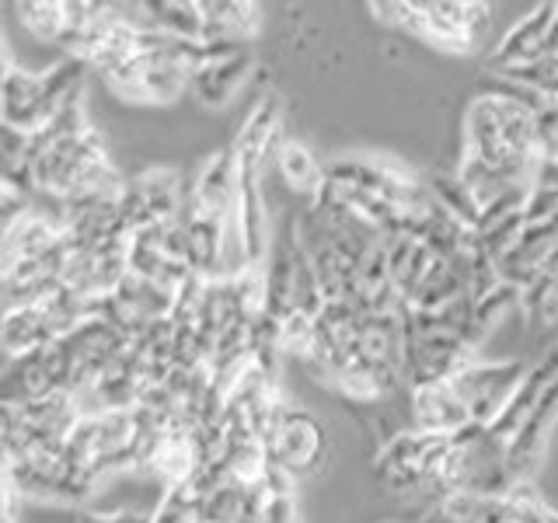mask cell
Segmentation results:
<instances>
[{"mask_svg": "<svg viewBox=\"0 0 558 523\" xmlns=\"http://www.w3.org/2000/svg\"><path fill=\"white\" fill-rule=\"evenodd\" d=\"M464 157L537 179V112L502 95H475L464 112Z\"/></svg>", "mask_w": 558, "mask_h": 523, "instance_id": "cell-1", "label": "cell"}, {"mask_svg": "<svg viewBox=\"0 0 558 523\" xmlns=\"http://www.w3.org/2000/svg\"><path fill=\"white\" fill-rule=\"evenodd\" d=\"M384 25L405 28L447 52H475L478 39L493 22L488 4H464V0H436V4H374Z\"/></svg>", "mask_w": 558, "mask_h": 523, "instance_id": "cell-2", "label": "cell"}, {"mask_svg": "<svg viewBox=\"0 0 558 523\" xmlns=\"http://www.w3.org/2000/svg\"><path fill=\"white\" fill-rule=\"evenodd\" d=\"M262 443H266L269 464L287 471L293 482L318 475L328 461V429L322 426V418L307 409L287 405V401H279L272 409Z\"/></svg>", "mask_w": 558, "mask_h": 523, "instance_id": "cell-3", "label": "cell"}, {"mask_svg": "<svg viewBox=\"0 0 558 523\" xmlns=\"http://www.w3.org/2000/svg\"><path fill=\"white\" fill-rule=\"evenodd\" d=\"M447 450H450V436L401 429L391 440H384L377 453V478L384 488H391L398 496L429 488Z\"/></svg>", "mask_w": 558, "mask_h": 523, "instance_id": "cell-4", "label": "cell"}, {"mask_svg": "<svg viewBox=\"0 0 558 523\" xmlns=\"http://www.w3.org/2000/svg\"><path fill=\"white\" fill-rule=\"evenodd\" d=\"M531 366L520 360H506V363H482L475 360L471 366H464L461 374H453L450 384L453 391L461 394V401L471 412V423L475 426H493L496 415L506 409V401L513 398V391L523 384Z\"/></svg>", "mask_w": 558, "mask_h": 523, "instance_id": "cell-5", "label": "cell"}, {"mask_svg": "<svg viewBox=\"0 0 558 523\" xmlns=\"http://www.w3.org/2000/svg\"><path fill=\"white\" fill-rule=\"evenodd\" d=\"M558 423V377L541 391L537 405L531 409V415L523 418L520 433L513 436V443L506 447V461H510V471L517 482H531L534 467L541 461V453L548 447V436Z\"/></svg>", "mask_w": 558, "mask_h": 523, "instance_id": "cell-6", "label": "cell"}, {"mask_svg": "<svg viewBox=\"0 0 558 523\" xmlns=\"http://www.w3.org/2000/svg\"><path fill=\"white\" fill-rule=\"evenodd\" d=\"M468 426H475V423H471V412L461 401V394L453 391L450 380H440V384H429V388L412 391V398H409V429L429 433V436H458Z\"/></svg>", "mask_w": 558, "mask_h": 523, "instance_id": "cell-7", "label": "cell"}, {"mask_svg": "<svg viewBox=\"0 0 558 523\" xmlns=\"http://www.w3.org/2000/svg\"><path fill=\"white\" fill-rule=\"evenodd\" d=\"M555 17H558V4H541L531 14H523L520 22L506 32V39L493 49V57H488V74L548 57L545 46H548V32L555 25Z\"/></svg>", "mask_w": 558, "mask_h": 523, "instance_id": "cell-8", "label": "cell"}, {"mask_svg": "<svg viewBox=\"0 0 558 523\" xmlns=\"http://www.w3.org/2000/svg\"><path fill=\"white\" fill-rule=\"evenodd\" d=\"M279 109H276V98L266 95L252 105V112L244 115V126L234 139V157H238V168H252V171H262L266 165V157L276 154L279 147Z\"/></svg>", "mask_w": 558, "mask_h": 523, "instance_id": "cell-9", "label": "cell"}, {"mask_svg": "<svg viewBox=\"0 0 558 523\" xmlns=\"http://www.w3.org/2000/svg\"><path fill=\"white\" fill-rule=\"evenodd\" d=\"M63 241V231L49 217L28 209L25 217H17L4 227V269L22 266V262H35L49 255Z\"/></svg>", "mask_w": 558, "mask_h": 523, "instance_id": "cell-10", "label": "cell"}, {"mask_svg": "<svg viewBox=\"0 0 558 523\" xmlns=\"http://www.w3.org/2000/svg\"><path fill=\"white\" fill-rule=\"evenodd\" d=\"M252 74V52L248 46L238 49V52H227V57L206 63L196 77H192V95H196L203 105H209V109H217V105H227L238 87L248 81Z\"/></svg>", "mask_w": 558, "mask_h": 523, "instance_id": "cell-11", "label": "cell"}, {"mask_svg": "<svg viewBox=\"0 0 558 523\" xmlns=\"http://www.w3.org/2000/svg\"><path fill=\"white\" fill-rule=\"evenodd\" d=\"M136 192H140V199H144L147 214L154 217V223L182 220L185 203H182V179H179V171L154 168V171L144 174V179H136Z\"/></svg>", "mask_w": 558, "mask_h": 523, "instance_id": "cell-12", "label": "cell"}, {"mask_svg": "<svg viewBox=\"0 0 558 523\" xmlns=\"http://www.w3.org/2000/svg\"><path fill=\"white\" fill-rule=\"evenodd\" d=\"M272 157H276L279 174H283L287 185L293 192H301V196H311L314 199L325 188V168L314 161V154L304 144H296V139H287V144L276 147Z\"/></svg>", "mask_w": 558, "mask_h": 523, "instance_id": "cell-13", "label": "cell"}, {"mask_svg": "<svg viewBox=\"0 0 558 523\" xmlns=\"http://www.w3.org/2000/svg\"><path fill=\"white\" fill-rule=\"evenodd\" d=\"M22 11V25L35 35L39 42H66L70 35V4L66 0H32V4H17Z\"/></svg>", "mask_w": 558, "mask_h": 523, "instance_id": "cell-14", "label": "cell"}, {"mask_svg": "<svg viewBox=\"0 0 558 523\" xmlns=\"http://www.w3.org/2000/svg\"><path fill=\"white\" fill-rule=\"evenodd\" d=\"M429 192H433V199L440 203L447 214H453L461 223H468L471 231H478V223H482V209L478 203L471 199V192L464 188V182L458 179V174H433V179L426 182Z\"/></svg>", "mask_w": 558, "mask_h": 523, "instance_id": "cell-15", "label": "cell"}, {"mask_svg": "<svg viewBox=\"0 0 558 523\" xmlns=\"http://www.w3.org/2000/svg\"><path fill=\"white\" fill-rule=\"evenodd\" d=\"M520 307V290L513 283H499L488 296H482V301H475V325H478V336L485 339L488 331H493L506 311Z\"/></svg>", "mask_w": 558, "mask_h": 523, "instance_id": "cell-16", "label": "cell"}, {"mask_svg": "<svg viewBox=\"0 0 558 523\" xmlns=\"http://www.w3.org/2000/svg\"><path fill=\"white\" fill-rule=\"evenodd\" d=\"M537 161L558 165V105L548 101L537 112Z\"/></svg>", "mask_w": 558, "mask_h": 523, "instance_id": "cell-17", "label": "cell"}, {"mask_svg": "<svg viewBox=\"0 0 558 523\" xmlns=\"http://www.w3.org/2000/svg\"><path fill=\"white\" fill-rule=\"evenodd\" d=\"M77 523H150V516H136V513H119V516H98V513H87Z\"/></svg>", "mask_w": 558, "mask_h": 523, "instance_id": "cell-18", "label": "cell"}, {"mask_svg": "<svg viewBox=\"0 0 558 523\" xmlns=\"http://www.w3.org/2000/svg\"><path fill=\"white\" fill-rule=\"evenodd\" d=\"M196 523H214V520H203V516H196Z\"/></svg>", "mask_w": 558, "mask_h": 523, "instance_id": "cell-19", "label": "cell"}, {"mask_svg": "<svg viewBox=\"0 0 558 523\" xmlns=\"http://www.w3.org/2000/svg\"><path fill=\"white\" fill-rule=\"evenodd\" d=\"M548 523H558V513H555V516H551V520H548Z\"/></svg>", "mask_w": 558, "mask_h": 523, "instance_id": "cell-20", "label": "cell"}]
</instances>
